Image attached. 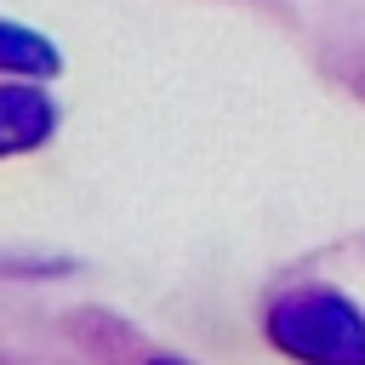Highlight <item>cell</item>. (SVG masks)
<instances>
[{
    "mask_svg": "<svg viewBox=\"0 0 365 365\" xmlns=\"http://www.w3.org/2000/svg\"><path fill=\"white\" fill-rule=\"evenodd\" d=\"M268 336L279 354H291L302 365H365V319L331 285L285 291L268 308Z\"/></svg>",
    "mask_w": 365,
    "mask_h": 365,
    "instance_id": "1",
    "label": "cell"
},
{
    "mask_svg": "<svg viewBox=\"0 0 365 365\" xmlns=\"http://www.w3.org/2000/svg\"><path fill=\"white\" fill-rule=\"evenodd\" d=\"M154 365H177V359H154Z\"/></svg>",
    "mask_w": 365,
    "mask_h": 365,
    "instance_id": "4",
    "label": "cell"
},
{
    "mask_svg": "<svg viewBox=\"0 0 365 365\" xmlns=\"http://www.w3.org/2000/svg\"><path fill=\"white\" fill-rule=\"evenodd\" d=\"M51 125V103L40 91H0V148L34 143Z\"/></svg>",
    "mask_w": 365,
    "mask_h": 365,
    "instance_id": "2",
    "label": "cell"
},
{
    "mask_svg": "<svg viewBox=\"0 0 365 365\" xmlns=\"http://www.w3.org/2000/svg\"><path fill=\"white\" fill-rule=\"evenodd\" d=\"M0 63H11V68H51V51L34 34H23V29H0Z\"/></svg>",
    "mask_w": 365,
    "mask_h": 365,
    "instance_id": "3",
    "label": "cell"
}]
</instances>
